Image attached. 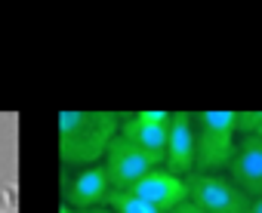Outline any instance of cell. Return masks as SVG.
Wrapping results in <instances>:
<instances>
[{"instance_id": "obj_1", "label": "cell", "mask_w": 262, "mask_h": 213, "mask_svg": "<svg viewBox=\"0 0 262 213\" xmlns=\"http://www.w3.org/2000/svg\"><path fill=\"white\" fill-rule=\"evenodd\" d=\"M120 130L117 112H62L59 115V158L65 167H93L105 158Z\"/></svg>"}, {"instance_id": "obj_2", "label": "cell", "mask_w": 262, "mask_h": 213, "mask_svg": "<svg viewBox=\"0 0 262 213\" xmlns=\"http://www.w3.org/2000/svg\"><path fill=\"white\" fill-rule=\"evenodd\" d=\"M234 112L194 115V173H222L234 155Z\"/></svg>"}, {"instance_id": "obj_3", "label": "cell", "mask_w": 262, "mask_h": 213, "mask_svg": "<svg viewBox=\"0 0 262 213\" xmlns=\"http://www.w3.org/2000/svg\"><path fill=\"white\" fill-rule=\"evenodd\" d=\"M188 201L204 213H247L250 198L222 173H191L185 179Z\"/></svg>"}, {"instance_id": "obj_4", "label": "cell", "mask_w": 262, "mask_h": 213, "mask_svg": "<svg viewBox=\"0 0 262 213\" xmlns=\"http://www.w3.org/2000/svg\"><path fill=\"white\" fill-rule=\"evenodd\" d=\"M102 167L111 179V188L114 191H126L133 182H139L145 173H151L155 167H164L158 158H151L148 152H142L139 145H133L123 136H114L105 158H102Z\"/></svg>"}, {"instance_id": "obj_5", "label": "cell", "mask_w": 262, "mask_h": 213, "mask_svg": "<svg viewBox=\"0 0 262 213\" xmlns=\"http://www.w3.org/2000/svg\"><path fill=\"white\" fill-rule=\"evenodd\" d=\"M173 112H126L120 115V130L117 136L129 139L133 145H139L142 152H148L151 158H158L164 164V152H167V124H170Z\"/></svg>"}, {"instance_id": "obj_6", "label": "cell", "mask_w": 262, "mask_h": 213, "mask_svg": "<svg viewBox=\"0 0 262 213\" xmlns=\"http://www.w3.org/2000/svg\"><path fill=\"white\" fill-rule=\"evenodd\" d=\"M164 170H170L173 176H182V179H188L194 173V115L191 112L170 115Z\"/></svg>"}, {"instance_id": "obj_7", "label": "cell", "mask_w": 262, "mask_h": 213, "mask_svg": "<svg viewBox=\"0 0 262 213\" xmlns=\"http://www.w3.org/2000/svg\"><path fill=\"white\" fill-rule=\"evenodd\" d=\"M228 179L250 201L262 198V139L259 136H237L234 155L228 164Z\"/></svg>"}, {"instance_id": "obj_8", "label": "cell", "mask_w": 262, "mask_h": 213, "mask_svg": "<svg viewBox=\"0 0 262 213\" xmlns=\"http://www.w3.org/2000/svg\"><path fill=\"white\" fill-rule=\"evenodd\" d=\"M111 179L105 173L102 164L83 167L80 173H74L65 182V207L71 210H93V207H105L111 198Z\"/></svg>"}, {"instance_id": "obj_9", "label": "cell", "mask_w": 262, "mask_h": 213, "mask_svg": "<svg viewBox=\"0 0 262 213\" xmlns=\"http://www.w3.org/2000/svg\"><path fill=\"white\" fill-rule=\"evenodd\" d=\"M126 191L136 195V198H142V201H148V204H155V207H161L164 213H170L173 207H179L182 201H188L185 179L182 176H173L164 167H155L151 173H145L139 182H133Z\"/></svg>"}, {"instance_id": "obj_10", "label": "cell", "mask_w": 262, "mask_h": 213, "mask_svg": "<svg viewBox=\"0 0 262 213\" xmlns=\"http://www.w3.org/2000/svg\"><path fill=\"white\" fill-rule=\"evenodd\" d=\"M105 207L111 213H164L161 207H155V204H148V201H142L136 195H129V191H111Z\"/></svg>"}, {"instance_id": "obj_11", "label": "cell", "mask_w": 262, "mask_h": 213, "mask_svg": "<svg viewBox=\"0 0 262 213\" xmlns=\"http://www.w3.org/2000/svg\"><path fill=\"white\" fill-rule=\"evenodd\" d=\"M170 213H204V210H198L191 201H182V204H179V207H173Z\"/></svg>"}, {"instance_id": "obj_12", "label": "cell", "mask_w": 262, "mask_h": 213, "mask_svg": "<svg viewBox=\"0 0 262 213\" xmlns=\"http://www.w3.org/2000/svg\"><path fill=\"white\" fill-rule=\"evenodd\" d=\"M59 213H111L108 207H93V210H71V207H62Z\"/></svg>"}, {"instance_id": "obj_13", "label": "cell", "mask_w": 262, "mask_h": 213, "mask_svg": "<svg viewBox=\"0 0 262 213\" xmlns=\"http://www.w3.org/2000/svg\"><path fill=\"white\" fill-rule=\"evenodd\" d=\"M247 213H262V198H253L250 201V210Z\"/></svg>"}, {"instance_id": "obj_14", "label": "cell", "mask_w": 262, "mask_h": 213, "mask_svg": "<svg viewBox=\"0 0 262 213\" xmlns=\"http://www.w3.org/2000/svg\"><path fill=\"white\" fill-rule=\"evenodd\" d=\"M256 136H259V139H262V127H259V130H256Z\"/></svg>"}]
</instances>
